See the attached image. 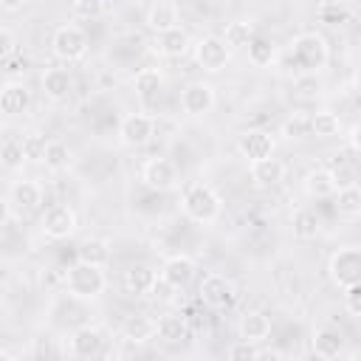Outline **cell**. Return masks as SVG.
Returning <instances> with one entry per match:
<instances>
[{
	"label": "cell",
	"mask_w": 361,
	"mask_h": 361,
	"mask_svg": "<svg viewBox=\"0 0 361 361\" xmlns=\"http://www.w3.org/2000/svg\"><path fill=\"white\" fill-rule=\"evenodd\" d=\"M121 336L130 344H144V341L155 338V319H149L144 313H133L121 322Z\"/></svg>",
	"instance_id": "cell-23"
},
{
	"label": "cell",
	"mask_w": 361,
	"mask_h": 361,
	"mask_svg": "<svg viewBox=\"0 0 361 361\" xmlns=\"http://www.w3.org/2000/svg\"><path fill=\"white\" fill-rule=\"evenodd\" d=\"M23 161H25V155H23V144L20 141H6L0 147V166L17 169V166H23Z\"/></svg>",
	"instance_id": "cell-40"
},
{
	"label": "cell",
	"mask_w": 361,
	"mask_h": 361,
	"mask_svg": "<svg viewBox=\"0 0 361 361\" xmlns=\"http://www.w3.org/2000/svg\"><path fill=\"white\" fill-rule=\"evenodd\" d=\"M39 85H42V93L51 102H62V99H68V93L73 87V79H71V73L65 68H45Z\"/></svg>",
	"instance_id": "cell-22"
},
{
	"label": "cell",
	"mask_w": 361,
	"mask_h": 361,
	"mask_svg": "<svg viewBox=\"0 0 361 361\" xmlns=\"http://www.w3.org/2000/svg\"><path fill=\"white\" fill-rule=\"evenodd\" d=\"M155 279H158V271H155V268L135 262V265H130V268L124 271V279H121V282H124V290H127L130 296H149Z\"/></svg>",
	"instance_id": "cell-21"
},
{
	"label": "cell",
	"mask_w": 361,
	"mask_h": 361,
	"mask_svg": "<svg viewBox=\"0 0 361 361\" xmlns=\"http://www.w3.org/2000/svg\"><path fill=\"white\" fill-rule=\"evenodd\" d=\"M274 135L268 130H243L237 135V152L251 164V161H259V158H268L274 155Z\"/></svg>",
	"instance_id": "cell-13"
},
{
	"label": "cell",
	"mask_w": 361,
	"mask_h": 361,
	"mask_svg": "<svg viewBox=\"0 0 361 361\" xmlns=\"http://www.w3.org/2000/svg\"><path fill=\"white\" fill-rule=\"evenodd\" d=\"M141 183L152 192H172L178 186V166L169 158L155 155L141 166Z\"/></svg>",
	"instance_id": "cell-8"
},
{
	"label": "cell",
	"mask_w": 361,
	"mask_h": 361,
	"mask_svg": "<svg viewBox=\"0 0 361 361\" xmlns=\"http://www.w3.org/2000/svg\"><path fill=\"white\" fill-rule=\"evenodd\" d=\"M296 240H316L322 234V214L316 209H296L290 217Z\"/></svg>",
	"instance_id": "cell-27"
},
{
	"label": "cell",
	"mask_w": 361,
	"mask_h": 361,
	"mask_svg": "<svg viewBox=\"0 0 361 361\" xmlns=\"http://www.w3.org/2000/svg\"><path fill=\"white\" fill-rule=\"evenodd\" d=\"M347 144H350L353 152H358V124L350 127V133H347Z\"/></svg>",
	"instance_id": "cell-45"
},
{
	"label": "cell",
	"mask_w": 361,
	"mask_h": 361,
	"mask_svg": "<svg viewBox=\"0 0 361 361\" xmlns=\"http://www.w3.org/2000/svg\"><path fill=\"white\" fill-rule=\"evenodd\" d=\"M186 336H189L186 316H180V313H164L161 319H155V338H161L166 344H178Z\"/></svg>",
	"instance_id": "cell-24"
},
{
	"label": "cell",
	"mask_w": 361,
	"mask_h": 361,
	"mask_svg": "<svg viewBox=\"0 0 361 361\" xmlns=\"http://www.w3.org/2000/svg\"><path fill=\"white\" fill-rule=\"evenodd\" d=\"M65 290L73 299H99L107 290V274L104 265H90V262H76L65 271Z\"/></svg>",
	"instance_id": "cell-3"
},
{
	"label": "cell",
	"mask_w": 361,
	"mask_h": 361,
	"mask_svg": "<svg viewBox=\"0 0 361 361\" xmlns=\"http://www.w3.org/2000/svg\"><path fill=\"white\" fill-rule=\"evenodd\" d=\"M110 45H113V48H110V54L127 51V62H133V59H135V56L144 51V37H141V34H135V31H130V34H121V37H116Z\"/></svg>",
	"instance_id": "cell-36"
},
{
	"label": "cell",
	"mask_w": 361,
	"mask_h": 361,
	"mask_svg": "<svg viewBox=\"0 0 361 361\" xmlns=\"http://www.w3.org/2000/svg\"><path fill=\"white\" fill-rule=\"evenodd\" d=\"M333 195H336V212H338L341 217L355 220V217L361 214V189H358V183H355V186L336 189Z\"/></svg>",
	"instance_id": "cell-31"
},
{
	"label": "cell",
	"mask_w": 361,
	"mask_h": 361,
	"mask_svg": "<svg viewBox=\"0 0 361 361\" xmlns=\"http://www.w3.org/2000/svg\"><path fill=\"white\" fill-rule=\"evenodd\" d=\"M23 155H25V161H39L42 164V155H45V135H39V133H28V135H23Z\"/></svg>",
	"instance_id": "cell-38"
},
{
	"label": "cell",
	"mask_w": 361,
	"mask_h": 361,
	"mask_svg": "<svg viewBox=\"0 0 361 361\" xmlns=\"http://www.w3.org/2000/svg\"><path fill=\"white\" fill-rule=\"evenodd\" d=\"M195 271H197V262H195L192 257H186V254H172V257L164 259L158 276L166 279L172 288L183 290V288H189V282L195 279Z\"/></svg>",
	"instance_id": "cell-14"
},
{
	"label": "cell",
	"mask_w": 361,
	"mask_h": 361,
	"mask_svg": "<svg viewBox=\"0 0 361 361\" xmlns=\"http://www.w3.org/2000/svg\"><path fill=\"white\" fill-rule=\"evenodd\" d=\"M68 3H73V6H76V3H79V0H68Z\"/></svg>",
	"instance_id": "cell-50"
},
{
	"label": "cell",
	"mask_w": 361,
	"mask_h": 361,
	"mask_svg": "<svg viewBox=\"0 0 361 361\" xmlns=\"http://www.w3.org/2000/svg\"><path fill=\"white\" fill-rule=\"evenodd\" d=\"M175 293H178V288H172L166 279H155V285H152V290H149V296H155L158 302H172L175 299Z\"/></svg>",
	"instance_id": "cell-42"
},
{
	"label": "cell",
	"mask_w": 361,
	"mask_h": 361,
	"mask_svg": "<svg viewBox=\"0 0 361 361\" xmlns=\"http://www.w3.org/2000/svg\"><path fill=\"white\" fill-rule=\"evenodd\" d=\"M327 274H330L333 285H338V288L358 282V276H361V248L358 245H344V248L333 251L330 259H327Z\"/></svg>",
	"instance_id": "cell-5"
},
{
	"label": "cell",
	"mask_w": 361,
	"mask_h": 361,
	"mask_svg": "<svg viewBox=\"0 0 361 361\" xmlns=\"http://www.w3.org/2000/svg\"><path fill=\"white\" fill-rule=\"evenodd\" d=\"M192 51H195L197 68H203L206 73H220V71L228 65V56H231V48H228V45L223 42V37H217V34L200 37V39L192 45Z\"/></svg>",
	"instance_id": "cell-6"
},
{
	"label": "cell",
	"mask_w": 361,
	"mask_h": 361,
	"mask_svg": "<svg viewBox=\"0 0 361 361\" xmlns=\"http://www.w3.org/2000/svg\"><path fill=\"white\" fill-rule=\"evenodd\" d=\"M302 189H305V195H307V197H316V200H322V197H330V195L336 192L330 172H327V169H322V166L310 169V172L302 178Z\"/></svg>",
	"instance_id": "cell-29"
},
{
	"label": "cell",
	"mask_w": 361,
	"mask_h": 361,
	"mask_svg": "<svg viewBox=\"0 0 361 361\" xmlns=\"http://www.w3.org/2000/svg\"><path fill=\"white\" fill-rule=\"evenodd\" d=\"M257 358H282V350L268 347V350H257Z\"/></svg>",
	"instance_id": "cell-47"
},
{
	"label": "cell",
	"mask_w": 361,
	"mask_h": 361,
	"mask_svg": "<svg viewBox=\"0 0 361 361\" xmlns=\"http://www.w3.org/2000/svg\"><path fill=\"white\" fill-rule=\"evenodd\" d=\"M180 209H183V214H186L192 223L209 226V223H214V220L220 217L223 200H220V195H217L209 183L192 180V183L183 189V195H180Z\"/></svg>",
	"instance_id": "cell-1"
},
{
	"label": "cell",
	"mask_w": 361,
	"mask_h": 361,
	"mask_svg": "<svg viewBox=\"0 0 361 361\" xmlns=\"http://www.w3.org/2000/svg\"><path fill=\"white\" fill-rule=\"evenodd\" d=\"M228 358H234V361H257V350H254V344L240 341V344L228 347Z\"/></svg>",
	"instance_id": "cell-43"
},
{
	"label": "cell",
	"mask_w": 361,
	"mask_h": 361,
	"mask_svg": "<svg viewBox=\"0 0 361 361\" xmlns=\"http://www.w3.org/2000/svg\"><path fill=\"white\" fill-rule=\"evenodd\" d=\"M237 333H240V341L262 344L271 336V319H268V313H262V310H245L240 316V322H237Z\"/></svg>",
	"instance_id": "cell-17"
},
{
	"label": "cell",
	"mask_w": 361,
	"mask_h": 361,
	"mask_svg": "<svg viewBox=\"0 0 361 361\" xmlns=\"http://www.w3.org/2000/svg\"><path fill=\"white\" fill-rule=\"evenodd\" d=\"M214 102H217V96L209 82H189L180 90V110L186 116H206L214 107Z\"/></svg>",
	"instance_id": "cell-11"
},
{
	"label": "cell",
	"mask_w": 361,
	"mask_h": 361,
	"mask_svg": "<svg viewBox=\"0 0 361 361\" xmlns=\"http://www.w3.org/2000/svg\"><path fill=\"white\" fill-rule=\"evenodd\" d=\"M316 17H319V23L327 25V28H341V25H347V23L353 20V11H350V6L341 3V0H324V3H319Z\"/></svg>",
	"instance_id": "cell-28"
},
{
	"label": "cell",
	"mask_w": 361,
	"mask_h": 361,
	"mask_svg": "<svg viewBox=\"0 0 361 361\" xmlns=\"http://www.w3.org/2000/svg\"><path fill=\"white\" fill-rule=\"evenodd\" d=\"M307 133H310V116H305V113H293L282 124V135L285 138H305Z\"/></svg>",
	"instance_id": "cell-39"
},
{
	"label": "cell",
	"mask_w": 361,
	"mask_h": 361,
	"mask_svg": "<svg viewBox=\"0 0 361 361\" xmlns=\"http://www.w3.org/2000/svg\"><path fill=\"white\" fill-rule=\"evenodd\" d=\"M341 290H344V310H347L353 319H358V316H361V285L353 282V285H344Z\"/></svg>",
	"instance_id": "cell-41"
},
{
	"label": "cell",
	"mask_w": 361,
	"mask_h": 361,
	"mask_svg": "<svg viewBox=\"0 0 361 361\" xmlns=\"http://www.w3.org/2000/svg\"><path fill=\"white\" fill-rule=\"evenodd\" d=\"M31 104V90L23 82H6L0 87V113L6 116H23Z\"/></svg>",
	"instance_id": "cell-20"
},
{
	"label": "cell",
	"mask_w": 361,
	"mask_h": 361,
	"mask_svg": "<svg viewBox=\"0 0 361 361\" xmlns=\"http://www.w3.org/2000/svg\"><path fill=\"white\" fill-rule=\"evenodd\" d=\"M155 51H158L161 56H166V59H180V56H186V54L192 51V37H189L186 28L175 25V28L161 31V34L155 37Z\"/></svg>",
	"instance_id": "cell-16"
},
{
	"label": "cell",
	"mask_w": 361,
	"mask_h": 361,
	"mask_svg": "<svg viewBox=\"0 0 361 361\" xmlns=\"http://www.w3.org/2000/svg\"><path fill=\"white\" fill-rule=\"evenodd\" d=\"M310 133L319 138H333L341 133V118L333 110H316L310 116Z\"/></svg>",
	"instance_id": "cell-32"
},
{
	"label": "cell",
	"mask_w": 361,
	"mask_h": 361,
	"mask_svg": "<svg viewBox=\"0 0 361 361\" xmlns=\"http://www.w3.org/2000/svg\"><path fill=\"white\" fill-rule=\"evenodd\" d=\"M79 259L82 262H90V265H107L110 259V243L102 240V237H90L79 245Z\"/></svg>",
	"instance_id": "cell-34"
},
{
	"label": "cell",
	"mask_w": 361,
	"mask_h": 361,
	"mask_svg": "<svg viewBox=\"0 0 361 361\" xmlns=\"http://www.w3.org/2000/svg\"><path fill=\"white\" fill-rule=\"evenodd\" d=\"M8 220H11V206H8V203L0 197V226H6Z\"/></svg>",
	"instance_id": "cell-46"
},
{
	"label": "cell",
	"mask_w": 361,
	"mask_h": 361,
	"mask_svg": "<svg viewBox=\"0 0 361 361\" xmlns=\"http://www.w3.org/2000/svg\"><path fill=\"white\" fill-rule=\"evenodd\" d=\"M147 25H149L155 34L175 28V25H178V6H175L172 0H155V3L149 6V11H147Z\"/></svg>",
	"instance_id": "cell-25"
},
{
	"label": "cell",
	"mask_w": 361,
	"mask_h": 361,
	"mask_svg": "<svg viewBox=\"0 0 361 361\" xmlns=\"http://www.w3.org/2000/svg\"><path fill=\"white\" fill-rule=\"evenodd\" d=\"M11 358H14V353H8V350L0 347V361H11Z\"/></svg>",
	"instance_id": "cell-49"
},
{
	"label": "cell",
	"mask_w": 361,
	"mask_h": 361,
	"mask_svg": "<svg viewBox=\"0 0 361 361\" xmlns=\"http://www.w3.org/2000/svg\"><path fill=\"white\" fill-rule=\"evenodd\" d=\"M133 87H135V96L141 99V104L152 107V102H158L164 93V73L158 68H141L133 79Z\"/></svg>",
	"instance_id": "cell-18"
},
{
	"label": "cell",
	"mask_w": 361,
	"mask_h": 361,
	"mask_svg": "<svg viewBox=\"0 0 361 361\" xmlns=\"http://www.w3.org/2000/svg\"><path fill=\"white\" fill-rule=\"evenodd\" d=\"M39 226H42V234L48 240H65L76 231V212L68 203H54L45 209Z\"/></svg>",
	"instance_id": "cell-9"
},
{
	"label": "cell",
	"mask_w": 361,
	"mask_h": 361,
	"mask_svg": "<svg viewBox=\"0 0 361 361\" xmlns=\"http://www.w3.org/2000/svg\"><path fill=\"white\" fill-rule=\"evenodd\" d=\"M248 48V62L254 68H268L274 59H276V45L268 39V37H251V42L245 45Z\"/></svg>",
	"instance_id": "cell-30"
},
{
	"label": "cell",
	"mask_w": 361,
	"mask_h": 361,
	"mask_svg": "<svg viewBox=\"0 0 361 361\" xmlns=\"http://www.w3.org/2000/svg\"><path fill=\"white\" fill-rule=\"evenodd\" d=\"M344 347H347V338H344V333H341L338 327H333V324H322V327H316L313 336H310V350H313L316 358L333 361V358H338V355L344 353Z\"/></svg>",
	"instance_id": "cell-12"
},
{
	"label": "cell",
	"mask_w": 361,
	"mask_h": 361,
	"mask_svg": "<svg viewBox=\"0 0 361 361\" xmlns=\"http://www.w3.org/2000/svg\"><path fill=\"white\" fill-rule=\"evenodd\" d=\"M11 203L20 209V212H31L42 203V189L37 180L31 178H23V180H14L11 183Z\"/></svg>",
	"instance_id": "cell-26"
},
{
	"label": "cell",
	"mask_w": 361,
	"mask_h": 361,
	"mask_svg": "<svg viewBox=\"0 0 361 361\" xmlns=\"http://www.w3.org/2000/svg\"><path fill=\"white\" fill-rule=\"evenodd\" d=\"M290 59L302 73H319L327 68L330 45L316 31H302L290 39Z\"/></svg>",
	"instance_id": "cell-2"
},
{
	"label": "cell",
	"mask_w": 361,
	"mask_h": 361,
	"mask_svg": "<svg viewBox=\"0 0 361 361\" xmlns=\"http://www.w3.org/2000/svg\"><path fill=\"white\" fill-rule=\"evenodd\" d=\"M42 164H45V169H51V172H62V169H68V164H71V147H68L65 141H59V138L48 141V144H45Z\"/></svg>",
	"instance_id": "cell-33"
},
{
	"label": "cell",
	"mask_w": 361,
	"mask_h": 361,
	"mask_svg": "<svg viewBox=\"0 0 361 361\" xmlns=\"http://www.w3.org/2000/svg\"><path fill=\"white\" fill-rule=\"evenodd\" d=\"M197 296L209 307H228L234 302L237 290H234V282L228 276H223V274H206L203 282H200V288H197Z\"/></svg>",
	"instance_id": "cell-10"
},
{
	"label": "cell",
	"mask_w": 361,
	"mask_h": 361,
	"mask_svg": "<svg viewBox=\"0 0 361 361\" xmlns=\"http://www.w3.org/2000/svg\"><path fill=\"white\" fill-rule=\"evenodd\" d=\"M327 172H330L336 189H344V186H355V183H358V169H355L350 161H336Z\"/></svg>",
	"instance_id": "cell-37"
},
{
	"label": "cell",
	"mask_w": 361,
	"mask_h": 361,
	"mask_svg": "<svg viewBox=\"0 0 361 361\" xmlns=\"http://www.w3.org/2000/svg\"><path fill=\"white\" fill-rule=\"evenodd\" d=\"M152 135H155V116H149L147 110L127 113L118 124V141L130 149H138V147L149 144Z\"/></svg>",
	"instance_id": "cell-7"
},
{
	"label": "cell",
	"mask_w": 361,
	"mask_h": 361,
	"mask_svg": "<svg viewBox=\"0 0 361 361\" xmlns=\"http://www.w3.org/2000/svg\"><path fill=\"white\" fill-rule=\"evenodd\" d=\"M102 330L93 327V324H85V327H76L71 336H68V353L73 358H93L102 353Z\"/></svg>",
	"instance_id": "cell-15"
},
{
	"label": "cell",
	"mask_w": 361,
	"mask_h": 361,
	"mask_svg": "<svg viewBox=\"0 0 361 361\" xmlns=\"http://www.w3.org/2000/svg\"><path fill=\"white\" fill-rule=\"evenodd\" d=\"M251 180L259 189H274V186H279L285 180V164L279 158H274V155L251 161Z\"/></svg>",
	"instance_id": "cell-19"
},
{
	"label": "cell",
	"mask_w": 361,
	"mask_h": 361,
	"mask_svg": "<svg viewBox=\"0 0 361 361\" xmlns=\"http://www.w3.org/2000/svg\"><path fill=\"white\" fill-rule=\"evenodd\" d=\"M23 3H25V0H0V8H6V11H17V8H23Z\"/></svg>",
	"instance_id": "cell-48"
},
{
	"label": "cell",
	"mask_w": 361,
	"mask_h": 361,
	"mask_svg": "<svg viewBox=\"0 0 361 361\" xmlns=\"http://www.w3.org/2000/svg\"><path fill=\"white\" fill-rule=\"evenodd\" d=\"M51 51L59 62H79L87 54V34L79 25H59L51 37Z\"/></svg>",
	"instance_id": "cell-4"
},
{
	"label": "cell",
	"mask_w": 361,
	"mask_h": 361,
	"mask_svg": "<svg viewBox=\"0 0 361 361\" xmlns=\"http://www.w3.org/2000/svg\"><path fill=\"white\" fill-rule=\"evenodd\" d=\"M14 48H17V37H14L8 28L0 25V62H6V59L14 54Z\"/></svg>",
	"instance_id": "cell-44"
},
{
	"label": "cell",
	"mask_w": 361,
	"mask_h": 361,
	"mask_svg": "<svg viewBox=\"0 0 361 361\" xmlns=\"http://www.w3.org/2000/svg\"><path fill=\"white\" fill-rule=\"evenodd\" d=\"M0 307H3V293H0Z\"/></svg>",
	"instance_id": "cell-51"
},
{
	"label": "cell",
	"mask_w": 361,
	"mask_h": 361,
	"mask_svg": "<svg viewBox=\"0 0 361 361\" xmlns=\"http://www.w3.org/2000/svg\"><path fill=\"white\" fill-rule=\"evenodd\" d=\"M251 37H254V23H248V20H231L223 31V42L228 48H245L251 42Z\"/></svg>",
	"instance_id": "cell-35"
}]
</instances>
